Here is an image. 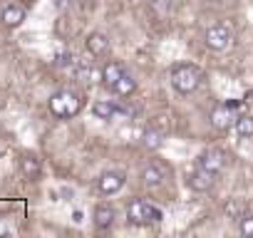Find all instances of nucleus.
Wrapping results in <instances>:
<instances>
[{
  "mask_svg": "<svg viewBox=\"0 0 253 238\" xmlns=\"http://www.w3.org/2000/svg\"><path fill=\"white\" fill-rule=\"evenodd\" d=\"M233 129H236V134H238L241 139H251V137H253V117H251V114H241V117L236 119Z\"/></svg>",
  "mask_w": 253,
  "mask_h": 238,
  "instance_id": "18",
  "label": "nucleus"
},
{
  "mask_svg": "<svg viewBox=\"0 0 253 238\" xmlns=\"http://www.w3.org/2000/svg\"><path fill=\"white\" fill-rule=\"evenodd\" d=\"M204 42L209 50L213 52H223L231 42H233V28L228 23H218V25H211L204 35Z\"/></svg>",
  "mask_w": 253,
  "mask_h": 238,
  "instance_id": "5",
  "label": "nucleus"
},
{
  "mask_svg": "<svg viewBox=\"0 0 253 238\" xmlns=\"http://www.w3.org/2000/svg\"><path fill=\"white\" fill-rule=\"evenodd\" d=\"M162 218H164L162 208H157L147 198H134L126 206V221L132 226H152V223H159Z\"/></svg>",
  "mask_w": 253,
  "mask_h": 238,
  "instance_id": "3",
  "label": "nucleus"
},
{
  "mask_svg": "<svg viewBox=\"0 0 253 238\" xmlns=\"http://www.w3.org/2000/svg\"><path fill=\"white\" fill-rule=\"evenodd\" d=\"M142 184H144V186H149V189L162 186V184H164V171H162L157 164L144 166V169H142Z\"/></svg>",
  "mask_w": 253,
  "mask_h": 238,
  "instance_id": "15",
  "label": "nucleus"
},
{
  "mask_svg": "<svg viewBox=\"0 0 253 238\" xmlns=\"http://www.w3.org/2000/svg\"><path fill=\"white\" fill-rule=\"evenodd\" d=\"M112 92H114L117 97H129V94L137 92V79H134L129 72H124V75L119 77V82L112 87Z\"/></svg>",
  "mask_w": 253,
  "mask_h": 238,
  "instance_id": "16",
  "label": "nucleus"
},
{
  "mask_svg": "<svg viewBox=\"0 0 253 238\" xmlns=\"http://www.w3.org/2000/svg\"><path fill=\"white\" fill-rule=\"evenodd\" d=\"M186 184H189L191 191H196V194H206V191L213 189V184H216V174L209 171V169H204V166H196V171H191V174L186 176Z\"/></svg>",
  "mask_w": 253,
  "mask_h": 238,
  "instance_id": "7",
  "label": "nucleus"
},
{
  "mask_svg": "<svg viewBox=\"0 0 253 238\" xmlns=\"http://www.w3.org/2000/svg\"><path fill=\"white\" fill-rule=\"evenodd\" d=\"M0 23H3L5 28H20L25 23V8L18 5V3H8L3 5V10H0Z\"/></svg>",
  "mask_w": 253,
  "mask_h": 238,
  "instance_id": "9",
  "label": "nucleus"
},
{
  "mask_svg": "<svg viewBox=\"0 0 253 238\" xmlns=\"http://www.w3.org/2000/svg\"><path fill=\"white\" fill-rule=\"evenodd\" d=\"M114 218H117V211H114L112 206H107V203H99V206L94 208V213H92V221H94V226H97L99 231L112 228V226H114Z\"/></svg>",
  "mask_w": 253,
  "mask_h": 238,
  "instance_id": "12",
  "label": "nucleus"
},
{
  "mask_svg": "<svg viewBox=\"0 0 253 238\" xmlns=\"http://www.w3.org/2000/svg\"><path fill=\"white\" fill-rule=\"evenodd\" d=\"M164 134H167V132H162V129H157V127H152V124H149V129L142 134V144H144V149L157 152V149L164 144Z\"/></svg>",
  "mask_w": 253,
  "mask_h": 238,
  "instance_id": "17",
  "label": "nucleus"
},
{
  "mask_svg": "<svg viewBox=\"0 0 253 238\" xmlns=\"http://www.w3.org/2000/svg\"><path fill=\"white\" fill-rule=\"evenodd\" d=\"M84 47H87L89 55L99 57V55H104V52L109 50V38H107L104 33H89L87 40H84Z\"/></svg>",
  "mask_w": 253,
  "mask_h": 238,
  "instance_id": "13",
  "label": "nucleus"
},
{
  "mask_svg": "<svg viewBox=\"0 0 253 238\" xmlns=\"http://www.w3.org/2000/svg\"><path fill=\"white\" fill-rule=\"evenodd\" d=\"M223 211H226V216H231V218H241L243 213H246V206L241 203V201H228L226 206H223Z\"/></svg>",
  "mask_w": 253,
  "mask_h": 238,
  "instance_id": "20",
  "label": "nucleus"
},
{
  "mask_svg": "<svg viewBox=\"0 0 253 238\" xmlns=\"http://www.w3.org/2000/svg\"><path fill=\"white\" fill-rule=\"evenodd\" d=\"M126 184V174L124 171H117V169H109L104 174H99L97 179V189L104 194V196H112V194H119Z\"/></svg>",
  "mask_w": 253,
  "mask_h": 238,
  "instance_id": "6",
  "label": "nucleus"
},
{
  "mask_svg": "<svg viewBox=\"0 0 253 238\" xmlns=\"http://www.w3.org/2000/svg\"><path fill=\"white\" fill-rule=\"evenodd\" d=\"M92 114H94L97 119H114V117H119V114H132V112L124 109V107H119L114 99H97V102L92 104Z\"/></svg>",
  "mask_w": 253,
  "mask_h": 238,
  "instance_id": "8",
  "label": "nucleus"
},
{
  "mask_svg": "<svg viewBox=\"0 0 253 238\" xmlns=\"http://www.w3.org/2000/svg\"><path fill=\"white\" fill-rule=\"evenodd\" d=\"M47 107L57 119H72L82 112V97L75 89H60L47 99Z\"/></svg>",
  "mask_w": 253,
  "mask_h": 238,
  "instance_id": "1",
  "label": "nucleus"
},
{
  "mask_svg": "<svg viewBox=\"0 0 253 238\" xmlns=\"http://www.w3.org/2000/svg\"><path fill=\"white\" fill-rule=\"evenodd\" d=\"M196 166H204V169H209V171L218 174V171L226 166V154H223L221 149H206L204 154H199Z\"/></svg>",
  "mask_w": 253,
  "mask_h": 238,
  "instance_id": "10",
  "label": "nucleus"
},
{
  "mask_svg": "<svg viewBox=\"0 0 253 238\" xmlns=\"http://www.w3.org/2000/svg\"><path fill=\"white\" fill-rule=\"evenodd\" d=\"M238 231H241V236H253V213L251 211H246L238 218Z\"/></svg>",
  "mask_w": 253,
  "mask_h": 238,
  "instance_id": "19",
  "label": "nucleus"
},
{
  "mask_svg": "<svg viewBox=\"0 0 253 238\" xmlns=\"http://www.w3.org/2000/svg\"><path fill=\"white\" fill-rule=\"evenodd\" d=\"M241 102H223V104H216L209 114L211 119V127L218 129V132H226L236 124V119L241 117Z\"/></svg>",
  "mask_w": 253,
  "mask_h": 238,
  "instance_id": "4",
  "label": "nucleus"
},
{
  "mask_svg": "<svg viewBox=\"0 0 253 238\" xmlns=\"http://www.w3.org/2000/svg\"><path fill=\"white\" fill-rule=\"evenodd\" d=\"M171 87L179 92V94H191L199 89L201 79H204V72L196 67V65H189V62H181L171 70Z\"/></svg>",
  "mask_w": 253,
  "mask_h": 238,
  "instance_id": "2",
  "label": "nucleus"
},
{
  "mask_svg": "<svg viewBox=\"0 0 253 238\" xmlns=\"http://www.w3.org/2000/svg\"><path fill=\"white\" fill-rule=\"evenodd\" d=\"M209 3H213V0H209Z\"/></svg>",
  "mask_w": 253,
  "mask_h": 238,
  "instance_id": "21",
  "label": "nucleus"
},
{
  "mask_svg": "<svg viewBox=\"0 0 253 238\" xmlns=\"http://www.w3.org/2000/svg\"><path fill=\"white\" fill-rule=\"evenodd\" d=\"M20 174L30 181H38L42 176V161L35 154H23L20 157Z\"/></svg>",
  "mask_w": 253,
  "mask_h": 238,
  "instance_id": "11",
  "label": "nucleus"
},
{
  "mask_svg": "<svg viewBox=\"0 0 253 238\" xmlns=\"http://www.w3.org/2000/svg\"><path fill=\"white\" fill-rule=\"evenodd\" d=\"M124 72H126L124 65H119V62H107V65L102 67V82L112 89V87L119 82V77H122Z\"/></svg>",
  "mask_w": 253,
  "mask_h": 238,
  "instance_id": "14",
  "label": "nucleus"
}]
</instances>
